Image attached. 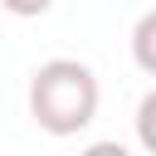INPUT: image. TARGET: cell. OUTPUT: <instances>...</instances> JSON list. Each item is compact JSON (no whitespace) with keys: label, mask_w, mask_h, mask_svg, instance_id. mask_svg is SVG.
<instances>
[{"label":"cell","mask_w":156,"mask_h":156,"mask_svg":"<svg viewBox=\"0 0 156 156\" xmlns=\"http://www.w3.org/2000/svg\"><path fill=\"white\" fill-rule=\"evenodd\" d=\"M132 58H136L141 73L156 78V10H146L136 20V29H132Z\"/></svg>","instance_id":"7a4b0ae2"},{"label":"cell","mask_w":156,"mask_h":156,"mask_svg":"<svg viewBox=\"0 0 156 156\" xmlns=\"http://www.w3.org/2000/svg\"><path fill=\"white\" fill-rule=\"evenodd\" d=\"M78 156H132L122 141H93V146H83Z\"/></svg>","instance_id":"5b68a950"},{"label":"cell","mask_w":156,"mask_h":156,"mask_svg":"<svg viewBox=\"0 0 156 156\" xmlns=\"http://www.w3.org/2000/svg\"><path fill=\"white\" fill-rule=\"evenodd\" d=\"M132 122H136V141H141V151L156 156V88L136 102V117H132Z\"/></svg>","instance_id":"3957f363"},{"label":"cell","mask_w":156,"mask_h":156,"mask_svg":"<svg viewBox=\"0 0 156 156\" xmlns=\"http://www.w3.org/2000/svg\"><path fill=\"white\" fill-rule=\"evenodd\" d=\"M0 5H5L10 15H20V20H34V15H44L54 0H0Z\"/></svg>","instance_id":"277c9868"},{"label":"cell","mask_w":156,"mask_h":156,"mask_svg":"<svg viewBox=\"0 0 156 156\" xmlns=\"http://www.w3.org/2000/svg\"><path fill=\"white\" fill-rule=\"evenodd\" d=\"M98 78L78 58H49L29 78V117L49 136H78L98 117Z\"/></svg>","instance_id":"6da1fadb"}]
</instances>
